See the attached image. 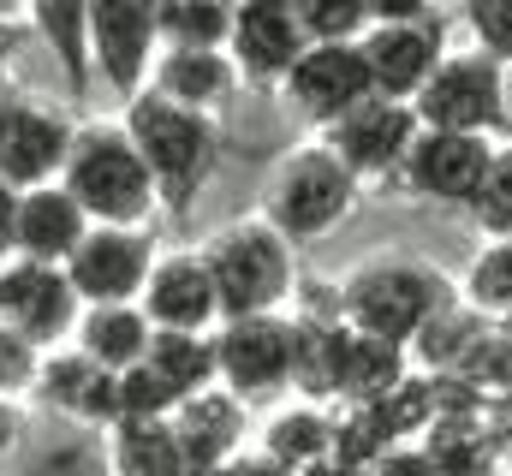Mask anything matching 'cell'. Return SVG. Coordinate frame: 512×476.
<instances>
[{
  "instance_id": "cell-1",
  "label": "cell",
  "mask_w": 512,
  "mask_h": 476,
  "mask_svg": "<svg viewBox=\"0 0 512 476\" xmlns=\"http://www.w3.org/2000/svg\"><path fill=\"white\" fill-rule=\"evenodd\" d=\"M120 125L131 131L149 179H155V197H161V215L173 227H185L197 215V197L209 191L215 167H221V119L185 114L173 108L167 96L143 90L137 102H126Z\"/></svg>"
},
{
  "instance_id": "cell-34",
  "label": "cell",
  "mask_w": 512,
  "mask_h": 476,
  "mask_svg": "<svg viewBox=\"0 0 512 476\" xmlns=\"http://www.w3.org/2000/svg\"><path fill=\"white\" fill-rule=\"evenodd\" d=\"M179 393L149 369V363H137L120 375V423H173L179 417Z\"/></svg>"
},
{
  "instance_id": "cell-33",
  "label": "cell",
  "mask_w": 512,
  "mask_h": 476,
  "mask_svg": "<svg viewBox=\"0 0 512 476\" xmlns=\"http://www.w3.org/2000/svg\"><path fill=\"white\" fill-rule=\"evenodd\" d=\"M298 12V30L310 48L322 42H364L370 24H376V6L370 0H292Z\"/></svg>"
},
{
  "instance_id": "cell-4",
  "label": "cell",
  "mask_w": 512,
  "mask_h": 476,
  "mask_svg": "<svg viewBox=\"0 0 512 476\" xmlns=\"http://www.w3.org/2000/svg\"><path fill=\"white\" fill-rule=\"evenodd\" d=\"M221 322H251V316H280L298 298V250L274 233L262 215H245L203 244Z\"/></svg>"
},
{
  "instance_id": "cell-9",
  "label": "cell",
  "mask_w": 512,
  "mask_h": 476,
  "mask_svg": "<svg viewBox=\"0 0 512 476\" xmlns=\"http://www.w3.org/2000/svg\"><path fill=\"white\" fill-rule=\"evenodd\" d=\"M292 352H298L292 310L215 328V369H221V387L239 405H262V399L286 393L292 387Z\"/></svg>"
},
{
  "instance_id": "cell-20",
  "label": "cell",
  "mask_w": 512,
  "mask_h": 476,
  "mask_svg": "<svg viewBox=\"0 0 512 476\" xmlns=\"http://www.w3.org/2000/svg\"><path fill=\"white\" fill-rule=\"evenodd\" d=\"M245 411L227 387H209L197 399L179 405L173 429H179V447H185V465L191 476H221L239 453H245Z\"/></svg>"
},
{
  "instance_id": "cell-42",
  "label": "cell",
  "mask_w": 512,
  "mask_h": 476,
  "mask_svg": "<svg viewBox=\"0 0 512 476\" xmlns=\"http://www.w3.org/2000/svg\"><path fill=\"white\" fill-rule=\"evenodd\" d=\"M12 221H18V191L0 179V262H12Z\"/></svg>"
},
{
  "instance_id": "cell-5",
  "label": "cell",
  "mask_w": 512,
  "mask_h": 476,
  "mask_svg": "<svg viewBox=\"0 0 512 476\" xmlns=\"http://www.w3.org/2000/svg\"><path fill=\"white\" fill-rule=\"evenodd\" d=\"M358 197H364L358 173H352V167H346L322 137H316V143H304V149H292V155H280V161H274V173H268V185H262V209H256V215L286 238L292 250H304V244L328 238L340 221H352Z\"/></svg>"
},
{
  "instance_id": "cell-30",
  "label": "cell",
  "mask_w": 512,
  "mask_h": 476,
  "mask_svg": "<svg viewBox=\"0 0 512 476\" xmlns=\"http://www.w3.org/2000/svg\"><path fill=\"white\" fill-rule=\"evenodd\" d=\"M358 411L376 423V435H382L387 447H411V441H423L435 429V381L411 369L393 393H382L376 405H358Z\"/></svg>"
},
{
  "instance_id": "cell-14",
  "label": "cell",
  "mask_w": 512,
  "mask_h": 476,
  "mask_svg": "<svg viewBox=\"0 0 512 476\" xmlns=\"http://www.w3.org/2000/svg\"><path fill=\"white\" fill-rule=\"evenodd\" d=\"M90 60H96V78L120 102H137L149 90V78H155V60H161L155 6H143V0H102V6H90Z\"/></svg>"
},
{
  "instance_id": "cell-37",
  "label": "cell",
  "mask_w": 512,
  "mask_h": 476,
  "mask_svg": "<svg viewBox=\"0 0 512 476\" xmlns=\"http://www.w3.org/2000/svg\"><path fill=\"white\" fill-rule=\"evenodd\" d=\"M36 369H42V352L30 340H18L12 328H0V399L18 405V393L36 387Z\"/></svg>"
},
{
  "instance_id": "cell-41",
  "label": "cell",
  "mask_w": 512,
  "mask_h": 476,
  "mask_svg": "<svg viewBox=\"0 0 512 476\" xmlns=\"http://www.w3.org/2000/svg\"><path fill=\"white\" fill-rule=\"evenodd\" d=\"M18 435H24V417H18V405H12V399H0V465L18 453Z\"/></svg>"
},
{
  "instance_id": "cell-21",
  "label": "cell",
  "mask_w": 512,
  "mask_h": 476,
  "mask_svg": "<svg viewBox=\"0 0 512 476\" xmlns=\"http://www.w3.org/2000/svg\"><path fill=\"white\" fill-rule=\"evenodd\" d=\"M239 66L227 54H161L155 60V78L149 90L167 96L173 108L185 114H203V119H221L233 102H239Z\"/></svg>"
},
{
  "instance_id": "cell-17",
  "label": "cell",
  "mask_w": 512,
  "mask_h": 476,
  "mask_svg": "<svg viewBox=\"0 0 512 476\" xmlns=\"http://www.w3.org/2000/svg\"><path fill=\"white\" fill-rule=\"evenodd\" d=\"M304 30H298V12L292 0H245L233 6V42H227V60L239 66V78L256 90H280L292 78V66L304 60Z\"/></svg>"
},
{
  "instance_id": "cell-32",
  "label": "cell",
  "mask_w": 512,
  "mask_h": 476,
  "mask_svg": "<svg viewBox=\"0 0 512 476\" xmlns=\"http://www.w3.org/2000/svg\"><path fill=\"white\" fill-rule=\"evenodd\" d=\"M459 298H465L483 322H512V238H489V244L465 262Z\"/></svg>"
},
{
  "instance_id": "cell-43",
  "label": "cell",
  "mask_w": 512,
  "mask_h": 476,
  "mask_svg": "<svg viewBox=\"0 0 512 476\" xmlns=\"http://www.w3.org/2000/svg\"><path fill=\"white\" fill-rule=\"evenodd\" d=\"M304 476H364V471H352V465H340V459H322L316 471H304Z\"/></svg>"
},
{
  "instance_id": "cell-27",
  "label": "cell",
  "mask_w": 512,
  "mask_h": 476,
  "mask_svg": "<svg viewBox=\"0 0 512 476\" xmlns=\"http://www.w3.org/2000/svg\"><path fill=\"white\" fill-rule=\"evenodd\" d=\"M108 476H191L173 423H114L108 429Z\"/></svg>"
},
{
  "instance_id": "cell-39",
  "label": "cell",
  "mask_w": 512,
  "mask_h": 476,
  "mask_svg": "<svg viewBox=\"0 0 512 476\" xmlns=\"http://www.w3.org/2000/svg\"><path fill=\"white\" fill-rule=\"evenodd\" d=\"M370 476H441V471H435V459H429V453L411 441V447H387L382 465H376Z\"/></svg>"
},
{
  "instance_id": "cell-46",
  "label": "cell",
  "mask_w": 512,
  "mask_h": 476,
  "mask_svg": "<svg viewBox=\"0 0 512 476\" xmlns=\"http://www.w3.org/2000/svg\"><path fill=\"white\" fill-rule=\"evenodd\" d=\"M501 328H507V334H512V322H501Z\"/></svg>"
},
{
  "instance_id": "cell-7",
  "label": "cell",
  "mask_w": 512,
  "mask_h": 476,
  "mask_svg": "<svg viewBox=\"0 0 512 476\" xmlns=\"http://www.w3.org/2000/svg\"><path fill=\"white\" fill-rule=\"evenodd\" d=\"M358 48H364L376 96L405 102V108L429 90V78L453 54L447 48V18L435 6H376V24H370V36Z\"/></svg>"
},
{
  "instance_id": "cell-28",
  "label": "cell",
  "mask_w": 512,
  "mask_h": 476,
  "mask_svg": "<svg viewBox=\"0 0 512 476\" xmlns=\"http://www.w3.org/2000/svg\"><path fill=\"white\" fill-rule=\"evenodd\" d=\"M161 54H227L233 42V6L221 0H161L155 6Z\"/></svg>"
},
{
  "instance_id": "cell-3",
  "label": "cell",
  "mask_w": 512,
  "mask_h": 476,
  "mask_svg": "<svg viewBox=\"0 0 512 476\" xmlns=\"http://www.w3.org/2000/svg\"><path fill=\"white\" fill-rule=\"evenodd\" d=\"M60 185L72 191V203L90 215V227H149L161 215L155 179L131 143L120 119H84L66 155Z\"/></svg>"
},
{
  "instance_id": "cell-36",
  "label": "cell",
  "mask_w": 512,
  "mask_h": 476,
  "mask_svg": "<svg viewBox=\"0 0 512 476\" xmlns=\"http://www.w3.org/2000/svg\"><path fill=\"white\" fill-rule=\"evenodd\" d=\"M465 30L477 54H489L495 66H512V0H471Z\"/></svg>"
},
{
  "instance_id": "cell-19",
  "label": "cell",
  "mask_w": 512,
  "mask_h": 476,
  "mask_svg": "<svg viewBox=\"0 0 512 476\" xmlns=\"http://www.w3.org/2000/svg\"><path fill=\"white\" fill-rule=\"evenodd\" d=\"M90 233V215L72 203L66 185H36V191H18V221H12V256L24 262H48V268H66L72 250Z\"/></svg>"
},
{
  "instance_id": "cell-25",
  "label": "cell",
  "mask_w": 512,
  "mask_h": 476,
  "mask_svg": "<svg viewBox=\"0 0 512 476\" xmlns=\"http://www.w3.org/2000/svg\"><path fill=\"white\" fill-rule=\"evenodd\" d=\"M256 453H268L274 465H286L292 476L316 471L322 459H334V411L328 405H280L268 423H262V441Z\"/></svg>"
},
{
  "instance_id": "cell-40",
  "label": "cell",
  "mask_w": 512,
  "mask_h": 476,
  "mask_svg": "<svg viewBox=\"0 0 512 476\" xmlns=\"http://www.w3.org/2000/svg\"><path fill=\"white\" fill-rule=\"evenodd\" d=\"M221 476H292V471H286V465H274L268 453H256V447H245V453H239V459H233V465H227Z\"/></svg>"
},
{
  "instance_id": "cell-15",
  "label": "cell",
  "mask_w": 512,
  "mask_h": 476,
  "mask_svg": "<svg viewBox=\"0 0 512 476\" xmlns=\"http://www.w3.org/2000/svg\"><path fill=\"white\" fill-rule=\"evenodd\" d=\"M417 137H423L417 108L382 102V96H370L364 108H352L340 125L322 131V143L358 173V185H399V167H405V155H411Z\"/></svg>"
},
{
  "instance_id": "cell-6",
  "label": "cell",
  "mask_w": 512,
  "mask_h": 476,
  "mask_svg": "<svg viewBox=\"0 0 512 476\" xmlns=\"http://www.w3.org/2000/svg\"><path fill=\"white\" fill-rule=\"evenodd\" d=\"M423 131H453V137H507L512 102H507V66H495L477 48H453L429 90L411 102Z\"/></svg>"
},
{
  "instance_id": "cell-18",
  "label": "cell",
  "mask_w": 512,
  "mask_h": 476,
  "mask_svg": "<svg viewBox=\"0 0 512 476\" xmlns=\"http://www.w3.org/2000/svg\"><path fill=\"white\" fill-rule=\"evenodd\" d=\"M36 405L48 417H66L78 429H114L120 423V375H108L102 363L78 352V346H60V352H42V369H36Z\"/></svg>"
},
{
  "instance_id": "cell-12",
  "label": "cell",
  "mask_w": 512,
  "mask_h": 476,
  "mask_svg": "<svg viewBox=\"0 0 512 476\" xmlns=\"http://www.w3.org/2000/svg\"><path fill=\"white\" fill-rule=\"evenodd\" d=\"M155 262H161V250H155L149 227H90L66 262V280L84 298V310L90 304H137Z\"/></svg>"
},
{
  "instance_id": "cell-45",
  "label": "cell",
  "mask_w": 512,
  "mask_h": 476,
  "mask_svg": "<svg viewBox=\"0 0 512 476\" xmlns=\"http://www.w3.org/2000/svg\"><path fill=\"white\" fill-rule=\"evenodd\" d=\"M483 476H512V471H483Z\"/></svg>"
},
{
  "instance_id": "cell-38",
  "label": "cell",
  "mask_w": 512,
  "mask_h": 476,
  "mask_svg": "<svg viewBox=\"0 0 512 476\" xmlns=\"http://www.w3.org/2000/svg\"><path fill=\"white\" fill-rule=\"evenodd\" d=\"M483 435H489V447H495L501 471H512V393L483 399Z\"/></svg>"
},
{
  "instance_id": "cell-23",
  "label": "cell",
  "mask_w": 512,
  "mask_h": 476,
  "mask_svg": "<svg viewBox=\"0 0 512 476\" xmlns=\"http://www.w3.org/2000/svg\"><path fill=\"white\" fill-rule=\"evenodd\" d=\"M149 340H155V328H149V316L137 304H90L78 316V334H72V346L90 363H102L108 375L137 369L149 357Z\"/></svg>"
},
{
  "instance_id": "cell-26",
  "label": "cell",
  "mask_w": 512,
  "mask_h": 476,
  "mask_svg": "<svg viewBox=\"0 0 512 476\" xmlns=\"http://www.w3.org/2000/svg\"><path fill=\"white\" fill-rule=\"evenodd\" d=\"M483 334H489V322H483L465 298H447V304L423 322V334L411 340V369H417V375H459Z\"/></svg>"
},
{
  "instance_id": "cell-35",
  "label": "cell",
  "mask_w": 512,
  "mask_h": 476,
  "mask_svg": "<svg viewBox=\"0 0 512 476\" xmlns=\"http://www.w3.org/2000/svg\"><path fill=\"white\" fill-rule=\"evenodd\" d=\"M471 221L489 238H512V143H495V167H489V185H483Z\"/></svg>"
},
{
  "instance_id": "cell-22",
  "label": "cell",
  "mask_w": 512,
  "mask_h": 476,
  "mask_svg": "<svg viewBox=\"0 0 512 476\" xmlns=\"http://www.w3.org/2000/svg\"><path fill=\"white\" fill-rule=\"evenodd\" d=\"M405 375H411V352H405V346L346 328V340H340V369H334V405H340V411L376 405V399L393 393Z\"/></svg>"
},
{
  "instance_id": "cell-10",
  "label": "cell",
  "mask_w": 512,
  "mask_h": 476,
  "mask_svg": "<svg viewBox=\"0 0 512 476\" xmlns=\"http://www.w3.org/2000/svg\"><path fill=\"white\" fill-rule=\"evenodd\" d=\"M489 167H495V143L489 137H453V131H423L399 167V191L411 203H429V209H459L471 215L483 185H489Z\"/></svg>"
},
{
  "instance_id": "cell-44",
  "label": "cell",
  "mask_w": 512,
  "mask_h": 476,
  "mask_svg": "<svg viewBox=\"0 0 512 476\" xmlns=\"http://www.w3.org/2000/svg\"><path fill=\"white\" fill-rule=\"evenodd\" d=\"M6 48H12V18L0 12V60H6Z\"/></svg>"
},
{
  "instance_id": "cell-8",
  "label": "cell",
  "mask_w": 512,
  "mask_h": 476,
  "mask_svg": "<svg viewBox=\"0 0 512 476\" xmlns=\"http://www.w3.org/2000/svg\"><path fill=\"white\" fill-rule=\"evenodd\" d=\"M78 119L42 96H30L24 84L0 78V179L12 191H36V185H60L66 155H72Z\"/></svg>"
},
{
  "instance_id": "cell-29",
  "label": "cell",
  "mask_w": 512,
  "mask_h": 476,
  "mask_svg": "<svg viewBox=\"0 0 512 476\" xmlns=\"http://www.w3.org/2000/svg\"><path fill=\"white\" fill-rule=\"evenodd\" d=\"M143 363H149L179 399H197V393L221 387V369H215V334H155Z\"/></svg>"
},
{
  "instance_id": "cell-13",
  "label": "cell",
  "mask_w": 512,
  "mask_h": 476,
  "mask_svg": "<svg viewBox=\"0 0 512 476\" xmlns=\"http://www.w3.org/2000/svg\"><path fill=\"white\" fill-rule=\"evenodd\" d=\"M370 96H376V84H370V66H364V48L358 42L304 48V60L280 84V102L304 119V125H316V131L340 125L352 108H364Z\"/></svg>"
},
{
  "instance_id": "cell-24",
  "label": "cell",
  "mask_w": 512,
  "mask_h": 476,
  "mask_svg": "<svg viewBox=\"0 0 512 476\" xmlns=\"http://www.w3.org/2000/svg\"><path fill=\"white\" fill-rule=\"evenodd\" d=\"M24 18H30V30L42 36L48 60L60 66L66 90L84 102L90 84H96V60H90V6H72V0H36Z\"/></svg>"
},
{
  "instance_id": "cell-16",
  "label": "cell",
  "mask_w": 512,
  "mask_h": 476,
  "mask_svg": "<svg viewBox=\"0 0 512 476\" xmlns=\"http://www.w3.org/2000/svg\"><path fill=\"white\" fill-rule=\"evenodd\" d=\"M137 310L149 316L155 334H215L221 328V298H215L203 244L161 250V262L149 268V286H143Z\"/></svg>"
},
{
  "instance_id": "cell-11",
  "label": "cell",
  "mask_w": 512,
  "mask_h": 476,
  "mask_svg": "<svg viewBox=\"0 0 512 476\" xmlns=\"http://www.w3.org/2000/svg\"><path fill=\"white\" fill-rule=\"evenodd\" d=\"M78 316H84V298L72 292L66 268L24 262V256L0 262V328L30 340L36 352H60V346H72Z\"/></svg>"
},
{
  "instance_id": "cell-31",
  "label": "cell",
  "mask_w": 512,
  "mask_h": 476,
  "mask_svg": "<svg viewBox=\"0 0 512 476\" xmlns=\"http://www.w3.org/2000/svg\"><path fill=\"white\" fill-rule=\"evenodd\" d=\"M435 471L441 476H483V471H501L489 435H483V417H435V429L417 441Z\"/></svg>"
},
{
  "instance_id": "cell-2",
  "label": "cell",
  "mask_w": 512,
  "mask_h": 476,
  "mask_svg": "<svg viewBox=\"0 0 512 476\" xmlns=\"http://www.w3.org/2000/svg\"><path fill=\"white\" fill-rule=\"evenodd\" d=\"M340 298V322L358 328V334H376V340H393L411 352V340L423 334V322L459 298V286L429 262V256H411V250H376L364 256L358 268L340 274L334 286Z\"/></svg>"
}]
</instances>
